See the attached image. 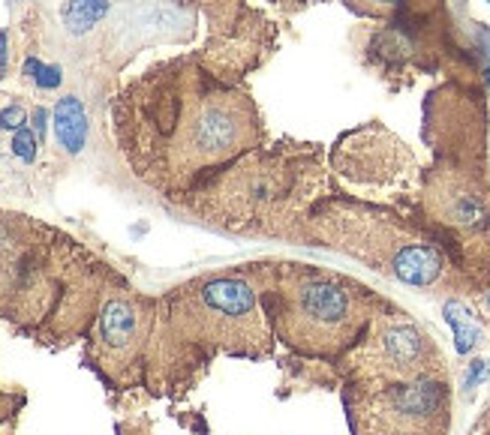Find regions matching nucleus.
<instances>
[{
	"label": "nucleus",
	"mask_w": 490,
	"mask_h": 435,
	"mask_svg": "<svg viewBox=\"0 0 490 435\" xmlns=\"http://www.w3.org/2000/svg\"><path fill=\"white\" fill-rule=\"evenodd\" d=\"M112 130L130 171L175 205L262 144L250 93L211 72L199 54L162 61L123 87Z\"/></svg>",
	"instance_id": "nucleus-1"
},
{
	"label": "nucleus",
	"mask_w": 490,
	"mask_h": 435,
	"mask_svg": "<svg viewBox=\"0 0 490 435\" xmlns=\"http://www.w3.org/2000/svg\"><path fill=\"white\" fill-rule=\"evenodd\" d=\"M277 336L262 304V261L211 270L157 297L145 388L184 393L217 354L268 361Z\"/></svg>",
	"instance_id": "nucleus-2"
},
{
	"label": "nucleus",
	"mask_w": 490,
	"mask_h": 435,
	"mask_svg": "<svg viewBox=\"0 0 490 435\" xmlns=\"http://www.w3.org/2000/svg\"><path fill=\"white\" fill-rule=\"evenodd\" d=\"M123 276L40 219L0 214V318L27 340H84L103 297Z\"/></svg>",
	"instance_id": "nucleus-3"
},
{
	"label": "nucleus",
	"mask_w": 490,
	"mask_h": 435,
	"mask_svg": "<svg viewBox=\"0 0 490 435\" xmlns=\"http://www.w3.org/2000/svg\"><path fill=\"white\" fill-rule=\"evenodd\" d=\"M325 196L328 174L322 150L286 141L238 157L181 201V208L232 235L301 244L310 210Z\"/></svg>",
	"instance_id": "nucleus-4"
},
{
	"label": "nucleus",
	"mask_w": 490,
	"mask_h": 435,
	"mask_svg": "<svg viewBox=\"0 0 490 435\" xmlns=\"http://www.w3.org/2000/svg\"><path fill=\"white\" fill-rule=\"evenodd\" d=\"M262 304L277 343L307 363H328L331 372L391 306L358 279L301 261H262Z\"/></svg>",
	"instance_id": "nucleus-5"
},
{
	"label": "nucleus",
	"mask_w": 490,
	"mask_h": 435,
	"mask_svg": "<svg viewBox=\"0 0 490 435\" xmlns=\"http://www.w3.org/2000/svg\"><path fill=\"white\" fill-rule=\"evenodd\" d=\"M301 244L340 253L418 292L469 288L427 226L349 196H325L310 210Z\"/></svg>",
	"instance_id": "nucleus-6"
},
{
	"label": "nucleus",
	"mask_w": 490,
	"mask_h": 435,
	"mask_svg": "<svg viewBox=\"0 0 490 435\" xmlns=\"http://www.w3.org/2000/svg\"><path fill=\"white\" fill-rule=\"evenodd\" d=\"M425 226L446 246L469 288L490 285V192L482 174L442 162L425 183Z\"/></svg>",
	"instance_id": "nucleus-7"
},
{
	"label": "nucleus",
	"mask_w": 490,
	"mask_h": 435,
	"mask_svg": "<svg viewBox=\"0 0 490 435\" xmlns=\"http://www.w3.org/2000/svg\"><path fill=\"white\" fill-rule=\"evenodd\" d=\"M448 379L436 340L400 306H386L334 366L340 384H400Z\"/></svg>",
	"instance_id": "nucleus-8"
},
{
	"label": "nucleus",
	"mask_w": 490,
	"mask_h": 435,
	"mask_svg": "<svg viewBox=\"0 0 490 435\" xmlns=\"http://www.w3.org/2000/svg\"><path fill=\"white\" fill-rule=\"evenodd\" d=\"M157 324V297L127 283L103 297L91 331L84 334V363L109 391L145 388L148 352Z\"/></svg>",
	"instance_id": "nucleus-9"
},
{
	"label": "nucleus",
	"mask_w": 490,
	"mask_h": 435,
	"mask_svg": "<svg viewBox=\"0 0 490 435\" xmlns=\"http://www.w3.org/2000/svg\"><path fill=\"white\" fill-rule=\"evenodd\" d=\"M352 435H448V379L400 384H340Z\"/></svg>",
	"instance_id": "nucleus-10"
},
{
	"label": "nucleus",
	"mask_w": 490,
	"mask_h": 435,
	"mask_svg": "<svg viewBox=\"0 0 490 435\" xmlns=\"http://www.w3.org/2000/svg\"><path fill=\"white\" fill-rule=\"evenodd\" d=\"M397 157H403V144L394 141L386 130L368 127L358 132H349L334 148L331 166L349 180H388L397 169Z\"/></svg>",
	"instance_id": "nucleus-11"
},
{
	"label": "nucleus",
	"mask_w": 490,
	"mask_h": 435,
	"mask_svg": "<svg viewBox=\"0 0 490 435\" xmlns=\"http://www.w3.org/2000/svg\"><path fill=\"white\" fill-rule=\"evenodd\" d=\"M54 135L66 153H79L88 141V111L79 96H64L54 105Z\"/></svg>",
	"instance_id": "nucleus-12"
},
{
	"label": "nucleus",
	"mask_w": 490,
	"mask_h": 435,
	"mask_svg": "<svg viewBox=\"0 0 490 435\" xmlns=\"http://www.w3.org/2000/svg\"><path fill=\"white\" fill-rule=\"evenodd\" d=\"M109 13V0H70L64 6V24L70 27L73 34H84L91 31L93 24L105 18Z\"/></svg>",
	"instance_id": "nucleus-13"
},
{
	"label": "nucleus",
	"mask_w": 490,
	"mask_h": 435,
	"mask_svg": "<svg viewBox=\"0 0 490 435\" xmlns=\"http://www.w3.org/2000/svg\"><path fill=\"white\" fill-rule=\"evenodd\" d=\"M446 318L455 327V336H457V352H469L478 340V327L469 315V309L460 304V301H448L446 304Z\"/></svg>",
	"instance_id": "nucleus-14"
},
{
	"label": "nucleus",
	"mask_w": 490,
	"mask_h": 435,
	"mask_svg": "<svg viewBox=\"0 0 490 435\" xmlns=\"http://www.w3.org/2000/svg\"><path fill=\"white\" fill-rule=\"evenodd\" d=\"M343 4L361 15H388L394 9H400L403 0H343Z\"/></svg>",
	"instance_id": "nucleus-15"
},
{
	"label": "nucleus",
	"mask_w": 490,
	"mask_h": 435,
	"mask_svg": "<svg viewBox=\"0 0 490 435\" xmlns=\"http://www.w3.org/2000/svg\"><path fill=\"white\" fill-rule=\"evenodd\" d=\"M24 72L27 75L34 72V82L40 87H57V84H61V70H57V66H43L40 61H27Z\"/></svg>",
	"instance_id": "nucleus-16"
},
{
	"label": "nucleus",
	"mask_w": 490,
	"mask_h": 435,
	"mask_svg": "<svg viewBox=\"0 0 490 435\" xmlns=\"http://www.w3.org/2000/svg\"><path fill=\"white\" fill-rule=\"evenodd\" d=\"M13 150H15V153H18V157H22V160H27V162H31V160L36 157V132H34V130H27V127L15 130Z\"/></svg>",
	"instance_id": "nucleus-17"
},
{
	"label": "nucleus",
	"mask_w": 490,
	"mask_h": 435,
	"mask_svg": "<svg viewBox=\"0 0 490 435\" xmlns=\"http://www.w3.org/2000/svg\"><path fill=\"white\" fill-rule=\"evenodd\" d=\"M0 127L22 130L24 127V109H22V105H9V109L0 111Z\"/></svg>",
	"instance_id": "nucleus-18"
},
{
	"label": "nucleus",
	"mask_w": 490,
	"mask_h": 435,
	"mask_svg": "<svg viewBox=\"0 0 490 435\" xmlns=\"http://www.w3.org/2000/svg\"><path fill=\"white\" fill-rule=\"evenodd\" d=\"M18 405H22V400H15V396H9V393L0 391V423H4L6 418H13Z\"/></svg>",
	"instance_id": "nucleus-19"
},
{
	"label": "nucleus",
	"mask_w": 490,
	"mask_h": 435,
	"mask_svg": "<svg viewBox=\"0 0 490 435\" xmlns=\"http://www.w3.org/2000/svg\"><path fill=\"white\" fill-rule=\"evenodd\" d=\"M6 70H9V36L4 27H0V82H4Z\"/></svg>",
	"instance_id": "nucleus-20"
},
{
	"label": "nucleus",
	"mask_w": 490,
	"mask_h": 435,
	"mask_svg": "<svg viewBox=\"0 0 490 435\" xmlns=\"http://www.w3.org/2000/svg\"><path fill=\"white\" fill-rule=\"evenodd\" d=\"M121 432H123V435H132V432H127V430H121Z\"/></svg>",
	"instance_id": "nucleus-21"
},
{
	"label": "nucleus",
	"mask_w": 490,
	"mask_h": 435,
	"mask_svg": "<svg viewBox=\"0 0 490 435\" xmlns=\"http://www.w3.org/2000/svg\"><path fill=\"white\" fill-rule=\"evenodd\" d=\"M487 306H490V292H487Z\"/></svg>",
	"instance_id": "nucleus-22"
}]
</instances>
